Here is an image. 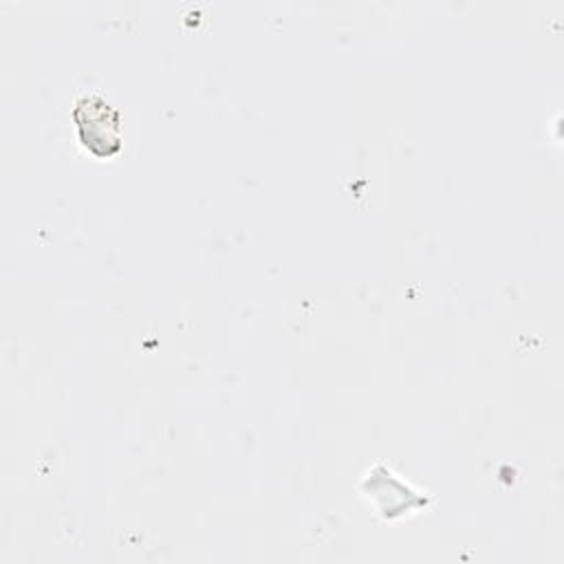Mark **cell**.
Listing matches in <instances>:
<instances>
[{
  "mask_svg": "<svg viewBox=\"0 0 564 564\" xmlns=\"http://www.w3.org/2000/svg\"><path fill=\"white\" fill-rule=\"evenodd\" d=\"M73 119L77 123L82 143L95 156H112L121 150L119 112L99 95L82 97L73 108Z\"/></svg>",
  "mask_w": 564,
  "mask_h": 564,
  "instance_id": "1",
  "label": "cell"
}]
</instances>
